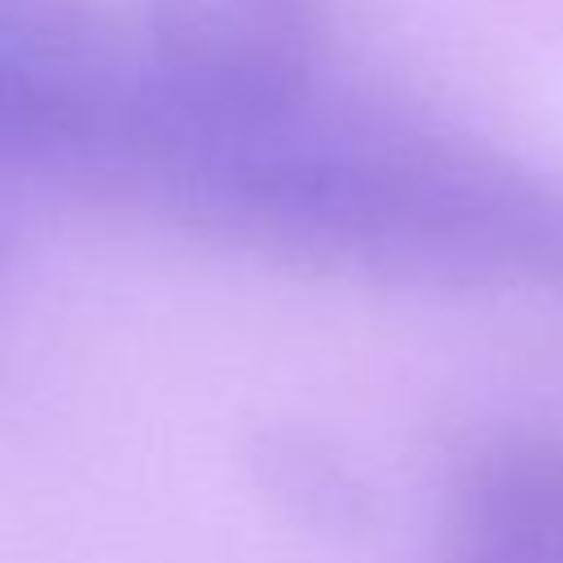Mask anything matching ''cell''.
Listing matches in <instances>:
<instances>
[{
  "mask_svg": "<svg viewBox=\"0 0 563 563\" xmlns=\"http://www.w3.org/2000/svg\"><path fill=\"white\" fill-rule=\"evenodd\" d=\"M176 220L277 260L409 286L563 277V198L532 172L466 136L317 97L211 132Z\"/></svg>",
  "mask_w": 563,
  "mask_h": 563,
  "instance_id": "obj_1",
  "label": "cell"
},
{
  "mask_svg": "<svg viewBox=\"0 0 563 563\" xmlns=\"http://www.w3.org/2000/svg\"><path fill=\"white\" fill-rule=\"evenodd\" d=\"M136 62L79 0H0V172L88 176L110 141Z\"/></svg>",
  "mask_w": 563,
  "mask_h": 563,
  "instance_id": "obj_2",
  "label": "cell"
},
{
  "mask_svg": "<svg viewBox=\"0 0 563 563\" xmlns=\"http://www.w3.org/2000/svg\"><path fill=\"white\" fill-rule=\"evenodd\" d=\"M321 0H145L141 66L198 119H268L317 97Z\"/></svg>",
  "mask_w": 563,
  "mask_h": 563,
  "instance_id": "obj_3",
  "label": "cell"
},
{
  "mask_svg": "<svg viewBox=\"0 0 563 563\" xmlns=\"http://www.w3.org/2000/svg\"><path fill=\"white\" fill-rule=\"evenodd\" d=\"M435 563H563V449L479 453L453 488Z\"/></svg>",
  "mask_w": 563,
  "mask_h": 563,
  "instance_id": "obj_4",
  "label": "cell"
},
{
  "mask_svg": "<svg viewBox=\"0 0 563 563\" xmlns=\"http://www.w3.org/2000/svg\"><path fill=\"white\" fill-rule=\"evenodd\" d=\"M251 471H255V484L277 506H286L295 519L312 528L352 532L369 515L361 479L312 435H299L286 427L255 435Z\"/></svg>",
  "mask_w": 563,
  "mask_h": 563,
  "instance_id": "obj_5",
  "label": "cell"
},
{
  "mask_svg": "<svg viewBox=\"0 0 563 563\" xmlns=\"http://www.w3.org/2000/svg\"><path fill=\"white\" fill-rule=\"evenodd\" d=\"M13 251H18V216H13V202H9V189H4V172H0V286L9 277Z\"/></svg>",
  "mask_w": 563,
  "mask_h": 563,
  "instance_id": "obj_6",
  "label": "cell"
}]
</instances>
